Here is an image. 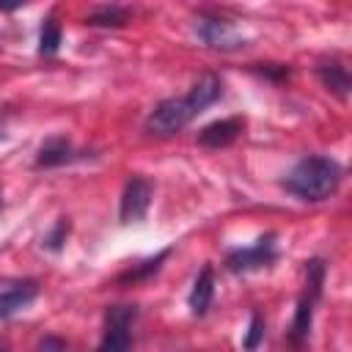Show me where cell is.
<instances>
[{"label": "cell", "mask_w": 352, "mask_h": 352, "mask_svg": "<svg viewBox=\"0 0 352 352\" xmlns=\"http://www.w3.org/2000/svg\"><path fill=\"white\" fill-rule=\"evenodd\" d=\"M223 94V82L214 72H206L201 74L190 91L184 96H170V99H162L146 118V129L151 135H160V138H168V135H176L182 132L201 110H206L217 96Z\"/></svg>", "instance_id": "6da1fadb"}, {"label": "cell", "mask_w": 352, "mask_h": 352, "mask_svg": "<svg viewBox=\"0 0 352 352\" xmlns=\"http://www.w3.org/2000/svg\"><path fill=\"white\" fill-rule=\"evenodd\" d=\"M341 179H344V168L333 157L308 154L289 170V176L283 179V187L300 201L319 204L336 195V190L341 187Z\"/></svg>", "instance_id": "7a4b0ae2"}, {"label": "cell", "mask_w": 352, "mask_h": 352, "mask_svg": "<svg viewBox=\"0 0 352 352\" xmlns=\"http://www.w3.org/2000/svg\"><path fill=\"white\" fill-rule=\"evenodd\" d=\"M308 283H305V292L302 297L297 300V308H294V319H292V327H289V338L294 344H302L308 336H311V324H314V305L319 302L322 297V283H324V264L319 258H311L308 267Z\"/></svg>", "instance_id": "3957f363"}, {"label": "cell", "mask_w": 352, "mask_h": 352, "mask_svg": "<svg viewBox=\"0 0 352 352\" xmlns=\"http://www.w3.org/2000/svg\"><path fill=\"white\" fill-rule=\"evenodd\" d=\"M275 256H278L275 234H264V236H258L253 245L231 250V253L226 256V267H228L234 275H245V272H253V270H261V267L272 264Z\"/></svg>", "instance_id": "277c9868"}, {"label": "cell", "mask_w": 352, "mask_h": 352, "mask_svg": "<svg viewBox=\"0 0 352 352\" xmlns=\"http://www.w3.org/2000/svg\"><path fill=\"white\" fill-rule=\"evenodd\" d=\"M135 319H138V308L135 305H110L104 311V336H102L99 346L110 349V352L126 349L132 344Z\"/></svg>", "instance_id": "5b68a950"}, {"label": "cell", "mask_w": 352, "mask_h": 352, "mask_svg": "<svg viewBox=\"0 0 352 352\" xmlns=\"http://www.w3.org/2000/svg\"><path fill=\"white\" fill-rule=\"evenodd\" d=\"M195 30H198V36L204 38L206 47L220 50V52H236V50L248 47L245 33L234 22L220 19V16H201L198 25H195Z\"/></svg>", "instance_id": "8992f818"}, {"label": "cell", "mask_w": 352, "mask_h": 352, "mask_svg": "<svg viewBox=\"0 0 352 352\" xmlns=\"http://www.w3.org/2000/svg\"><path fill=\"white\" fill-rule=\"evenodd\" d=\"M151 195H154L151 179H146V176H132V179L124 184V192H121V206H118L121 223L129 226V223L143 220L146 212H148V206H151Z\"/></svg>", "instance_id": "52a82bcc"}, {"label": "cell", "mask_w": 352, "mask_h": 352, "mask_svg": "<svg viewBox=\"0 0 352 352\" xmlns=\"http://www.w3.org/2000/svg\"><path fill=\"white\" fill-rule=\"evenodd\" d=\"M242 129H245V118H242V116L220 118V121L206 124V126L198 132V143H201L204 148H226V146H231L234 140H239Z\"/></svg>", "instance_id": "ba28073f"}, {"label": "cell", "mask_w": 352, "mask_h": 352, "mask_svg": "<svg viewBox=\"0 0 352 352\" xmlns=\"http://www.w3.org/2000/svg\"><path fill=\"white\" fill-rule=\"evenodd\" d=\"M38 297V283L36 280H16L0 289V319H11L14 314L25 311L33 300Z\"/></svg>", "instance_id": "9c48e42d"}, {"label": "cell", "mask_w": 352, "mask_h": 352, "mask_svg": "<svg viewBox=\"0 0 352 352\" xmlns=\"http://www.w3.org/2000/svg\"><path fill=\"white\" fill-rule=\"evenodd\" d=\"M316 77L322 80V85L336 94L341 102L349 99V88H352V77H349V69L341 58H330V60H322L316 66Z\"/></svg>", "instance_id": "30bf717a"}, {"label": "cell", "mask_w": 352, "mask_h": 352, "mask_svg": "<svg viewBox=\"0 0 352 352\" xmlns=\"http://www.w3.org/2000/svg\"><path fill=\"white\" fill-rule=\"evenodd\" d=\"M212 297H214V272L209 264L201 267L192 289H190V297H187V305H190V314L192 316H206L209 305H212Z\"/></svg>", "instance_id": "8fae6325"}, {"label": "cell", "mask_w": 352, "mask_h": 352, "mask_svg": "<svg viewBox=\"0 0 352 352\" xmlns=\"http://www.w3.org/2000/svg\"><path fill=\"white\" fill-rule=\"evenodd\" d=\"M74 160V146L66 135H52L41 143L38 148V157H36V165L38 168H55V165H63Z\"/></svg>", "instance_id": "7c38bea8"}, {"label": "cell", "mask_w": 352, "mask_h": 352, "mask_svg": "<svg viewBox=\"0 0 352 352\" xmlns=\"http://www.w3.org/2000/svg\"><path fill=\"white\" fill-rule=\"evenodd\" d=\"M129 19V8L124 6H102L88 14V25L94 28H121Z\"/></svg>", "instance_id": "4fadbf2b"}, {"label": "cell", "mask_w": 352, "mask_h": 352, "mask_svg": "<svg viewBox=\"0 0 352 352\" xmlns=\"http://www.w3.org/2000/svg\"><path fill=\"white\" fill-rule=\"evenodd\" d=\"M168 256H170V248H168V250H162V253H157L154 258L140 261L138 267H132L129 272H124V275H121V283H129V280H132V283H135V280H146L148 275H154V272L162 267V261H165Z\"/></svg>", "instance_id": "5bb4252c"}, {"label": "cell", "mask_w": 352, "mask_h": 352, "mask_svg": "<svg viewBox=\"0 0 352 352\" xmlns=\"http://www.w3.org/2000/svg\"><path fill=\"white\" fill-rule=\"evenodd\" d=\"M60 47V25L55 16H50L41 28V36H38V52L41 55H55Z\"/></svg>", "instance_id": "9a60e30c"}, {"label": "cell", "mask_w": 352, "mask_h": 352, "mask_svg": "<svg viewBox=\"0 0 352 352\" xmlns=\"http://www.w3.org/2000/svg\"><path fill=\"white\" fill-rule=\"evenodd\" d=\"M66 236H69V220L60 217V220L55 223V228L44 236V248H47V250H60L63 242H66Z\"/></svg>", "instance_id": "2e32d148"}, {"label": "cell", "mask_w": 352, "mask_h": 352, "mask_svg": "<svg viewBox=\"0 0 352 352\" xmlns=\"http://www.w3.org/2000/svg\"><path fill=\"white\" fill-rule=\"evenodd\" d=\"M261 338H264V319L258 314H253L250 316V324H248V333L242 338V346L245 349H256L261 344Z\"/></svg>", "instance_id": "e0dca14e"}, {"label": "cell", "mask_w": 352, "mask_h": 352, "mask_svg": "<svg viewBox=\"0 0 352 352\" xmlns=\"http://www.w3.org/2000/svg\"><path fill=\"white\" fill-rule=\"evenodd\" d=\"M38 346H41V349H52V346H55V349H63L66 341H60V338H44Z\"/></svg>", "instance_id": "ac0fdd59"}, {"label": "cell", "mask_w": 352, "mask_h": 352, "mask_svg": "<svg viewBox=\"0 0 352 352\" xmlns=\"http://www.w3.org/2000/svg\"><path fill=\"white\" fill-rule=\"evenodd\" d=\"M25 0H0V11H11V8H19Z\"/></svg>", "instance_id": "d6986e66"}]
</instances>
